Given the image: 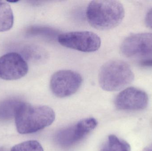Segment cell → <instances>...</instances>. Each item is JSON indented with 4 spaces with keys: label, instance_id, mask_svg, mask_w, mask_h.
Instances as JSON below:
<instances>
[{
    "label": "cell",
    "instance_id": "1",
    "mask_svg": "<svg viewBox=\"0 0 152 151\" xmlns=\"http://www.w3.org/2000/svg\"><path fill=\"white\" fill-rule=\"evenodd\" d=\"M125 16V9L121 3L117 1H93L86 10L87 19L96 29L108 30L118 25Z\"/></svg>",
    "mask_w": 152,
    "mask_h": 151
},
{
    "label": "cell",
    "instance_id": "2",
    "mask_svg": "<svg viewBox=\"0 0 152 151\" xmlns=\"http://www.w3.org/2000/svg\"><path fill=\"white\" fill-rule=\"evenodd\" d=\"M17 131L22 134L38 132L53 123L55 114L47 106H34L23 102L15 116Z\"/></svg>",
    "mask_w": 152,
    "mask_h": 151
},
{
    "label": "cell",
    "instance_id": "3",
    "mask_svg": "<svg viewBox=\"0 0 152 151\" xmlns=\"http://www.w3.org/2000/svg\"><path fill=\"white\" fill-rule=\"evenodd\" d=\"M134 78L129 66L121 60L109 61L100 69L98 81L100 87L107 91H118L132 83Z\"/></svg>",
    "mask_w": 152,
    "mask_h": 151
},
{
    "label": "cell",
    "instance_id": "4",
    "mask_svg": "<svg viewBox=\"0 0 152 151\" xmlns=\"http://www.w3.org/2000/svg\"><path fill=\"white\" fill-rule=\"evenodd\" d=\"M59 43L66 48L84 52H92L100 48L101 40L95 33L89 31H77L58 35Z\"/></svg>",
    "mask_w": 152,
    "mask_h": 151
},
{
    "label": "cell",
    "instance_id": "5",
    "mask_svg": "<svg viewBox=\"0 0 152 151\" xmlns=\"http://www.w3.org/2000/svg\"><path fill=\"white\" fill-rule=\"evenodd\" d=\"M97 125V121L94 118L84 119L72 126L59 130L55 136V141L62 148H70L83 140Z\"/></svg>",
    "mask_w": 152,
    "mask_h": 151
},
{
    "label": "cell",
    "instance_id": "6",
    "mask_svg": "<svg viewBox=\"0 0 152 151\" xmlns=\"http://www.w3.org/2000/svg\"><path fill=\"white\" fill-rule=\"evenodd\" d=\"M82 81V76L77 72L69 70H60L53 74L50 87L54 95L64 98L76 93Z\"/></svg>",
    "mask_w": 152,
    "mask_h": 151
},
{
    "label": "cell",
    "instance_id": "7",
    "mask_svg": "<svg viewBox=\"0 0 152 151\" xmlns=\"http://www.w3.org/2000/svg\"><path fill=\"white\" fill-rule=\"evenodd\" d=\"M121 51L128 58L151 57L152 33H140L129 35L121 43Z\"/></svg>",
    "mask_w": 152,
    "mask_h": 151
},
{
    "label": "cell",
    "instance_id": "8",
    "mask_svg": "<svg viewBox=\"0 0 152 151\" xmlns=\"http://www.w3.org/2000/svg\"><path fill=\"white\" fill-rule=\"evenodd\" d=\"M28 66L22 56L17 52L6 53L0 57V78L4 80L19 79L28 72Z\"/></svg>",
    "mask_w": 152,
    "mask_h": 151
},
{
    "label": "cell",
    "instance_id": "9",
    "mask_svg": "<svg viewBox=\"0 0 152 151\" xmlns=\"http://www.w3.org/2000/svg\"><path fill=\"white\" fill-rule=\"evenodd\" d=\"M148 102V96L145 91L130 87L117 96L115 105L118 109L122 111H140L146 108Z\"/></svg>",
    "mask_w": 152,
    "mask_h": 151
},
{
    "label": "cell",
    "instance_id": "10",
    "mask_svg": "<svg viewBox=\"0 0 152 151\" xmlns=\"http://www.w3.org/2000/svg\"><path fill=\"white\" fill-rule=\"evenodd\" d=\"M24 101L11 98L0 101V121H8L15 118L18 110Z\"/></svg>",
    "mask_w": 152,
    "mask_h": 151
},
{
    "label": "cell",
    "instance_id": "11",
    "mask_svg": "<svg viewBox=\"0 0 152 151\" xmlns=\"http://www.w3.org/2000/svg\"><path fill=\"white\" fill-rule=\"evenodd\" d=\"M14 24V16L10 5L0 1V32H6L11 29Z\"/></svg>",
    "mask_w": 152,
    "mask_h": 151
},
{
    "label": "cell",
    "instance_id": "12",
    "mask_svg": "<svg viewBox=\"0 0 152 151\" xmlns=\"http://www.w3.org/2000/svg\"><path fill=\"white\" fill-rule=\"evenodd\" d=\"M100 151H131V147L126 141L110 135L102 145Z\"/></svg>",
    "mask_w": 152,
    "mask_h": 151
},
{
    "label": "cell",
    "instance_id": "13",
    "mask_svg": "<svg viewBox=\"0 0 152 151\" xmlns=\"http://www.w3.org/2000/svg\"><path fill=\"white\" fill-rule=\"evenodd\" d=\"M10 151H44L40 143L36 141H28L17 144Z\"/></svg>",
    "mask_w": 152,
    "mask_h": 151
},
{
    "label": "cell",
    "instance_id": "14",
    "mask_svg": "<svg viewBox=\"0 0 152 151\" xmlns=\"http://www.w3.org/2000/svg\"><path fill=\"white\" fill-rule=\"evenodd\" d=\"M27 33L30 35H40L48 38H54L57 36L56 30L45 27H32L28 30Z\"/></svg>",
    "mask_w": 152,
    "mask_h": 151
},
{
    "label": "cell",
    "instance_id": "15",
    "mask_svg": "<svg viewBox=\"0 0 152 151\" xmlns=\"http://www.w3.org/2000/svg\"><path fill=\"white\" fill-rule=\"evenodd\" d=\"M145 23L148 27L152 29V9H151L146 14Z\"/></svg>",
    "mask_w": 152,
    "mask_h": 151
},
{
    "label": "cell",
    "instance_id": "16",
    "mask_svg": "<svg viewBox=\"0 0 152 151\" xmlns=\"http://www.w3.org/2000/svg\"><path fill=\"white\" fill-rule=\"evenodd\" d=\"M141 66L144 67H152V59H147L142 61L140 63Z\"/></svg>",
    "mask_w": 152,
    "mask_h": 151
},
{
    "label": "cell",
    "instance_id": "17",
    "mask_svg": "<svg viewBox=\"0 0 152 151\" xmlns=\"http://www.w3.org/2000/svg\"><path fill=\"white\" fill-rule=\"evenodd\" d=\"M142 151H152V143L150 145L145 147Z\"/></svg>",
    "mask_w": 152,
    "mask_h": 151
},
{
    "label": "cell",
    "instance_id": "18",
    "mask_svg": "<svg viewBox=\"0 0 152 151\" xmlns=\"http://www.w3.org/2000/svg\"><path fill=\"white\" fill-rule=\"evenodd\" d=\"M0 151H10L8 148L5 147H0Z\"/></svg>",
    "mask_w": 152,
    "mask_h": 151
}]
</instances>
